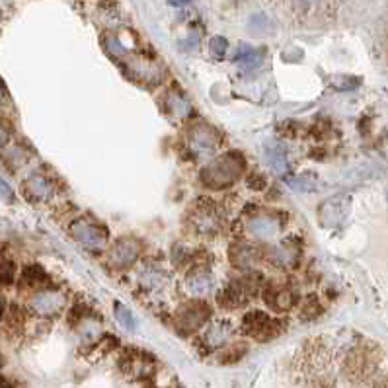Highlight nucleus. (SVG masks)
<instances>
[{
  "label": "nucleus",
  "instance_id": "obj_1",
  "mask_svg": "<svg viewBox=\"0 0 388 388\" xmlns=\"http://www.w3.org/2000/svg\"><path fill=\"white\" fill-rule=\"evenodd\" d=\"M246 162L240 153H226L219 156L201 170V181L209 190H225L238 181L244 174Z\"/></svg>",
  "mask_w": 388,
  "mask_h": 388
},
{
  "label": "nucleus",
  "instance_id": "obj_2",
  "mask_svg": "<svg viewBox=\"0 0 388 388\" xmlns=\"http://www.w3.org/2000/svg\"><path fill=\"white\" fill-rule=\"evenodd\" d=\"M283 322L277 318H271L262 310H252L244 316L242 330L248 335L256 338L258 342H270L275 335H279L283 332Z\"/></svg>",
  "mask_w": 388,
  "mask_h": 388
},
{
  "label": "nucleus",
  "instance_id": "obj_3",
  "mask_svg": "<svg viewBox=\"0 0 388 388\" xmlns=\"http://www.w3.org/2000/svg\"><path fill=\"white\" fill-rule=\"evenodd\" d=\"M283 225H285L283 215L275 211H256L246 219V230L262 240L275 238L283 230Z\"/></svg>",
  "mask_w": 388,
  "mask_h": 388
},
{
  "label": "nucleus",
  "instance_id": "obj_4",
  "mask_svg": "<svg viewBox=\"0 0 388 388\" xmlns=\"http://www.w3.org/2000/svg\"><path fill=\"white\" fill-rule=\"evenodd\" d=\"M211 310L205 303L201 300H195V303H190V305H183V307L178 310V314L174 318V324L176 328L183 332V334H190V332H195V330H201L203 324L207 322Z\"/></svg>",
  "mask_w": 388,
  "mask_h": 388
},
{
  "label": "nucleus",
  "instance_id": "obj_5",
  "mask_svg": "<svg viewBox=\"0 0 388 388\" xmlns=\"http://www.w3.org/2000/svg\"><path fill=\"white\" fill-rule=\"evenodd\" d=\"M221 143V135L219 131H215L211 125H201L191 127L190 133H188V145H190V151L198 158H203V156H209Z\"/></svg>",
  "mask_w": 388,
  "mask_h": 388
},
{
  "label": "nucleus",
  "instance_id": "obj_6",
  "mask_svg": "<svg viewBox=\"0 0 388 388\" xmlns=\"http://www.w3.org/2000/svg\"><path fill=\"white\" fill-rule=\"evenodd\" d=\"M71 235L76 242L90 248V250H102L108 242V233L99 225H94L86 219H76L71 225Z\"/></svg>",
  "mask_w": 388,
  "mask_h": 388
},
{
  "label": "nucleus",
  "instance_id": "obj_7",
  "mask_svg": "<svg viewBox=\"0 0 388 388\" xmlns=\"http://www.w3.org/2000/svg\"><path fill=\"white\" fill-rule=\"evenodd\" d=\"M141 256V242L135 238H119L109 250V263L118 270L131 268Z\"/></svg>",
  "mask_w": 388,
  "mask_h": 388
},
{
  "label": "nucleus",
  "instance_id": "obj_8",
  "mask_svg": "<svg viewBox=\"0 0 388 388\" xmlns=\"http://www.w3.org/2000/svg\"><path fill=\"white\" fill-rule=\"evenodd\" d=\"M191 223H193V228L201 235H215L223 226V217H221V211L213 203H205V205H199L195 209Z\"/></svg>",
  "mask_w": 388,
  "mask_h": 388
},
{
  "label": "nucleus",
  "instance_id": "obj_9",
  "mask_svg": "<svg viewBox=\"0 0 388 388\" xmlns=\"http://www.w3.org/2000/svg\"><path fill=\"white\" fill-rule=\"evenodd\" d=\"M230 263L236 270H252L262 260V250L248 242H236L230 246Z\"/></svg>",
  "mask_w": 388,
  "mask_h": 388
},
{
  "label": "nucleus",
  "instance_id": "obj_10",
  "mask_svg": "<svg viewBox=\"0 0 388 388\" xmlns=\"http://www.w3.org/2000/svg\"><path fill=\"white\" fill-rule=\"evenodd\" d=\"M349 213V199L347 198H332L326 201L324 205L318 211V219L322 226H335L340 225L342 221H345Z\"/></svg>",
  "mask_w": 388,
  "mask_h": 388
},
{
  "label": "nucleus",
  "instance_id": "obj_11",
  "mask_svg": "<svg viewBox=\"0 0 388 388\" xmlns=\"http://www.w3.org/2000/svg\"><path fill=\"white\" fill-rule=\"evenodd\" d=\"M29 307L39 316H55L64 308V297L57 291H41L32 298Z\"/></svg>",
  "mask_w": 388,
  "mask_h": 388
},
{
  "label": "nucleus",
  "instance_id": "obj_12",
  "mask_svg": "<svg viewBox=\"0 0 388 388\" xmlns=\"http://www.w3.org/2000/svg\"><path fill=\"white\" fill-rule=\"evenodd\" d=\"M263 297H265V303H268L273 310H277V312H287V310H291V308L295 307V303H297L295 291L289 289V287H277V285H268Z\"/></svg>",
  "mask_w": 388,
  "mask_h": 388
},
{
  "label": "nucleus",
  "instance_id": "obj_13",
  "mask_svg": "<svg viewBox=\"0 0 388 388\" xmlns=\"http://www.w3.org/2000/svg\"><path fill=\"white\" fill-rule=\"evenodd\" d=\"M298 248L297 246H293L291 242L281 244V246H275V248H271L265 254V258L270 260L273 265H277V268H295L298 263Z\"/></svg>",
  "mask_w": 388,
  "mask_h": 388
},
{
  "label": "nucleus",
  "instance_id": "obj_14",
  "mask_svg": "<svg viewBox=\"0 0 388 388\" xmlns=\"http://www.w3.org/2000/svg\"><path fill=\"white\" fill-rule=\"evenodd\" d=\"M248 293L242 289V285L235 281V283H230V285H226L225 289L219 293V305L226 310H236V308L244 307L246 303H248Z\"/></svg>",
  "mask_w": 388,
  "mask_h": 388
},
{
  "label": "nucleus",
  "instance_id": "obj_15",
  "mask_svg": "<svg viewBox=\"0 0 388 388\" xmlns=\"http://www.w3.org/2000/svg\"><path fill=\"white\" fill-rule=\"evenodd\" d=\"M233 335V328L226 322H215L209 328L205 335H203V343L207 345L209 349H217V347H225L226 342Z\"/></svg>",
  "mask_w": 388,
  "mask_h": 388
},
{
  "label": "nucleus",
  "instance_id": "obj_16",
  "mask_svg": "<svg viewBox=\"0 0 388 388\" xmlns=\"http://www.w3.org/2000/svg\"><path fill=\"white\" fill-rule=\"evenodd\" d=\"M24 191H26V198L29 201H46V199L51 198L53 188H51L49 180L43 178V176H32L24 183Z\"/></svg>",
  "mask_w": 388,
  "mask_h": 388
},
{
  "label": "nucleus",
  "instance_id": "obj_17",
  "mask_svg": "<svg viewBox=\"0 0 388 388\" xmlns=\"http://www.w3.org/2000/svg\"><path fill=\"white\" fill-rule=\"evenodd\" d=\"M166 109H168V113H170L172 118L186 119L190 118L191 104L181 92L172 90L168 92V96H166Z\"/></svg>",
  "mask_w": 388,
  "mask_h": 388
},
{
  "label": "nucleus",
  "instance_id": "obj_18",
  "mask_svg": "<svg viewBox=\"0 0 388 388\" xmlns=\"http://www.w3.org/2000/svg\"><path fill=\"white\" fill-rule=\"evenodd\" d=\"M263 59H265L263 49H252L248 46H240L235 53V63H240L244 69H258L262 67Z\"/></svg>",
  "mask_w": 388,
  "mask_h": 388
},
{
  "label": "nucleus",
  "instance_id": "obj_19",
  "mask_svg": "<svg viewBox=\"0 0 388 388\" xmlns=\"http://www.w3.org/2000/svg\"><path fill=\"white\" fill-rule=\"evenodd\" d=\"M188 287H190L193 295L203 297V295H207L209 291L213 289V275L207 270L191 271L190 277H188Z\"/></svg>",
  "mask_w": 388,
  "mask_h": 388
},
{
  "label": "nucleus",
  "instance_id": "obj_20",
  "mask_svg": "<svg viewBox=\"0 0 388 388\" xmlns=\"http://www.w3.org/2000/svg\"><path fill=\"white\" fill-rule=\"evenodd\" d=\"M121 361H123V367H125L127 373H129L131 377H137V379L146 377V375L153 370L151 361H145V357H143V355H139V353H129V355H125Z\"/></svg>",
  "mask_w": 388,
  "mask_h": 388
},
{
  "label": "nucleus",
  "instance_id": "obj_21",
  "mask_svg": "<svg viewBox=\"0 0 388 388\" xmlns=\"http://www.w3.org/2000/svg\"><path fill=\"white\" fill-rule=\"evenodd\" d=\"M129 69H131L133 76L139 78V81L160 82V71H158L154 64L143 61V59H133V61L129 63Z\"/></svg>",
  "mask_w": 388,
  "mask_h": 388
},
{
  "label": "nucleus",
  "instance_id": "obj_22",
  "mask_svg": "<svg viewBox=\"0 0 388 388\" xmlns=\"http://www.w3.org/2000/svg\"><path fill=\"white\" fill-rule=\"evenodd\" d=\"M265 156H268V162L275 172H279V174H285V172L289 170V164H287V156L283 153V148L281 146H270V148H265Z\"/></svg>",
  "mask_w": 388,
  "mask_h": 388
},
{
  "label": "nucleus",
  "instance_id": "obj_23",
  "mask_svg": "<svg viewBox=\"0 0 388 388\" xmlns=\"http://www.w3.org/2000/svg\"><path fill=\"white\" fill-rule=\"evenodd\" d=\"M246 355V345L244 343H233V345H225L221 353H219V361L221 363H236Z\"/></svg>",
  "mask_w": 388,
  "mask_h": 388
},
{
  "label": "nucleus",
  "instance_id": "obj_24",
  "mask_svg": "<svg viewBox=\"0 0 388 388\" xmlns=\"http://www.w3.org/2000/svg\"><path fill=\"white\" fill-rule=\"evenodd\" d=\"M24 281H26L27 285H46L49 277H47V273L39 265H27L26 270H24Z\"/></svg>",
  "mask_w": 388,
  "mask_h": 388
},
{
  "label": "nucleus",
  "instance_id": "obj_25",
  "mask_svg": "<svg viewBox=\"0 0 388 388\" xmlns=\"http://www.w3.org/2000/svg\"><path fill=\"white\" fill-rule=\"evenodd\" d=\"M322 314V307H320V300L316 297H308L303 307H300V318L303 320H314L318 316Z\"/></svg>",
  "mask_w": 388,
  "mask_h": 388
},
{
  "label": "nucleus",
  "instance_id": "obj_26",
  "mask_svg": "<svg viewBox=\"0 0 388 388\" xmlns=\"http://www.w3.org/2000/svg\"><path fill=\"white\" fill-rule=\"evenodd\" d=\"M116 318H118L119 324L127 328V330H135L137 328L135 314L125 305H121V303H116Z\"/></svg>",
  "mask_w": 388,
  "mask_h": 388
},
{
  "label": "nucleus",
  "instance_id": "obj_27",
  "mask_svg": "<svg viewBox=\"0 0 388 388\" xmlns=\"http://www.w3.org/2000/svg\"><path fill=\"white\" fill-rule=\"evenodd\" d=\"M164 283V275L158 271H146L145 275H141V285L146 289H160Z\"/></svg>",
  "mask_w": 388,
  "mask_h": 388
},
{
  "label": "nucleus",
  "instance_id": "obj_28",
  "mask_svg": "<svg viewBox=\"0 0 388 388\" xmlns=\"http://www.w3.org/2000/svg\"><path fill=\"white\" fill-rule=\"evenodd\" d=\"M209 49H211V55L213 57H217V59H223L226 53V49H228V41H226L225 37H213L211 41H209Z\"/></svg>",
  "mask_w": 388,
  "mask_h": 388
},
{
  "label": "nucleus",
  "instance_id": "obj_29",
  "mask_svg": "<svg viewBox=\"0 0 388 388\" xmlns=\"http://www.w3.org/2000/svg\"><path fill=\"white\" fill-rule=\"evenodd\" d=\"M338 90H353L359 86V78H353V76H338L332 81Z\"/></svg>",
  "mask_w": 388,
  "mask_h": 388
},
{
  "label": "nucleus",
  "instance_id": "obj_30",
  "mask_svg": "<svg viewBox=\"0 0 388 388\" xmlns=\"http://www.w3.org/2000/svg\"><path fill=\"white\" fill-rule=\"evenodd\" d=\"M289 186L298 191H312V188H314V180H312V178H308V176H300V178L289 180Z\"/></svg>",
  "mask_w": 388,
  "mask_h": 388
},
{
  "label": "nucleus",
  "instance_id": "obj_31",
  "mask_svg": "<svg viewBox=\"0 0 388 388\" xmlns=\"http://www.w3.org/2000/svg\"><path fill=\"white\" fill-rule=\"evenodd\" d=\"M250 27L256 34H265L268 27H270V20L265 18V16H254L252 22H250Z\"/></svg>",
  "mask_w": 388,
  "mask_h": 388
},
{
  "label": "nucleus",
  "instance_id": "obj_32",
  "mask_svg": "<svg viewBox=\"0 0 388 388\" xmlns=\"http://www.w3.org/2000/svg\"><path fill=\"white\" fill-rule=\"evenodd\" d=\"M0 199L6 201V203H12V201H14V190L10 188L8 181L4 180L2 176H0Z\"/></svg>",
  "mask_w": 388,
  "mask_h": 388
},
{
  "label": "nucleus",
  "instance_id": "obj_33",
  "mask_svg": "<svg viewBox=\"0 0 388 388\" xmlns=\"http://www.w3.org/2000/svg\"><path fill=\"white\" fill-rule=\"evenodd\" d=\"M265 183H268V181L263 180L260 174H252V176L248 178V186H250V188H252V190H256V191L263 190V188H265Z\"/></svg>",
  "mask_w": 388,
  "mask_h": 388
},
{
  "label": "nucleus",
  "instance_id": "obj_34",
  "mask_svg": "<svg viewBox=\"0 0 388 388\" xmlns=\"http://www.w3.org/2000/svg\"><path fill=\"white\" fill-rule=\"evenodd\" d=\"M108 49L111 51L113 55H121L125 53V47L119 43L118 37H111V39H108Z\"/></svg>",
  "mask_w": 388,
  "mask_h": 388
},
{
  "label": "nucleus",
  "instance_id": "obj_35",
  "mask_svg": "<svg viewBox=\"0 0 388 388\" xmlns=\"http://www.w3.org/2000/svg\"><path fill=\"white\" fill-rule=\"evenodd\" d=\"M8 139H10L8 125H6V123H4V121L0 119V148H2V146L8 143Z\"/></svg>",
  "mask_w": 388,
  "mask_h": 388
},
{
  "label": "nucleus",
  "instance_id": "obj_36",
  "mask_svg": "<svg viewBox=\"0 0 388 388\" xmlns=\"http://www.w3.org/2000/svg\"><path fill=\"white\" fill-rule=\"evenodd\" d=\"M190 2L191 0H168V4H172V6H186Z\"/></svg>",
  "mask_w": 388,
  "mask_h": 388
},
{
  "label": "nucleus",
  "instance_id": "obj_37",
  "mask_svg": "<svg viewBox=\"0 0 388 388\" xmlns=\"http://www.w3.org/2000/svg\"><path fill=\"white\" fill-rule=\"evenodd\" d=\"M4 102V90H2V84H0V104Z\"/></svg>",
  "mask_w": 388,
  "mask_h": 388
},
{
  "label": "nucleus",
  "instance_id": "obj_38",
  "mask_svg": "<svg viewBox=\"0 0 388 388\" xmlns=\"http://www.w3.org/2000/svg\"><path fill=\"white\" fill-rule=\"evenodd\" d=\"M0 388H8V387H6V384H4V382H0Z\"/></svg>",
  "mask_w": 388,
  "mask_h": 388
}]
</instances>
